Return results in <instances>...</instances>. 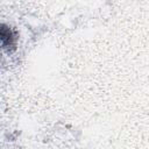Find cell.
<instances>
[{
	"label": "cell",
	"mask_w": 149,
	"mask_h": 149,
	"mask_svg": "<svg viewBox=\"0 0 149 149\" xmlns=\"http://www.w3.org/2000/svg\"><path fill=\"white\" fill-rule=\"evenodd\" d=\"M0 35H1V44H2V48L8 50V51H12L15 49V45H16V40H17V36H16V33L2 24L1 26V29H0Z\"/></svg>",
	"instance_id": "6da1fadb"
}]
</instances>
